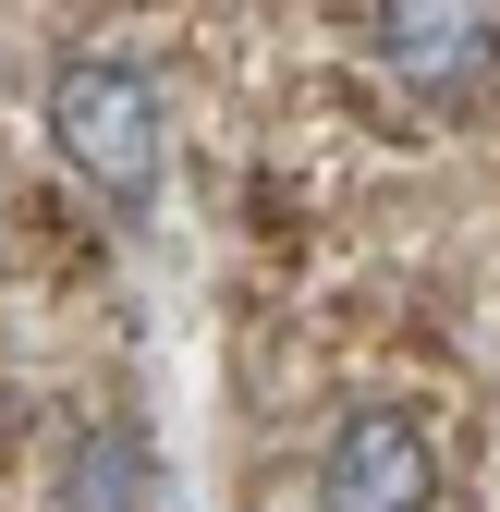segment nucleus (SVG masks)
Wrapping results in <instances>:
<instances>
[{"label": "nucleus", "instance_id": "obj_1", "mask_svg": "<svg viewBox=\"0 0 500 512\" xmlns=\"http://www.w3.org/2000/svg\"><path fill=\"white\" fill-rule=\"evenodd\" d=\"M49 147L74 159L110 208H147L159 171H171V110L147 86V61L122 49H61L49 61Z\"/></svg>", "mask_w": 500, "mask_h": 512}, {"label": "nucleus", "instance_id": "obj_2", "mask_svg": "<svg viewBox=\"0 0 500 512\" xmlns=\"http://www.w3.org/2000/svg\"><path fill=\"white\" fill-rule=\"evenodd\" d=\"M440 500V439L415 403H342L318 439V512H427Z\"/></svg>", "mask_w": 500, "mask_h": 512}, {"label": "nucleus", "instance_id": "obj_3", "mask_svg": "<svg viewBox=\"0 0 500 512\" xmlns=\"http://www.w3.org/2000/svg\"><path fill=\"white\" fill-rule=\"evenodd\" d=\"M366 49H379V74L415 86V98H476L500 74V13L488 0H391Z\"/></svg>", "mask_w": 500, "mask_h": 512}, {"label": "nucleus", "instance_id": "obj_4", "mask_svg": "<svg viewBox=\"0 0 500 512\" xmlns=\"http://www.w3.org/2000/svg\"><path fill=\"white\" fill-rule=\"evenodd\" d=\"M159 476H147V439L135 427H74V452H61V512H147Z\"/></svg>", "mask_w": 500, "mask_h": 512}]
</instances>
